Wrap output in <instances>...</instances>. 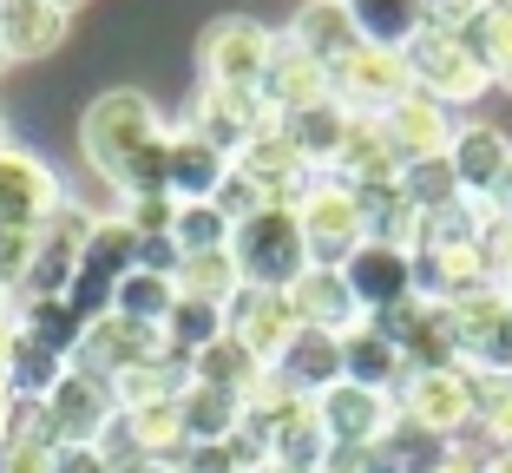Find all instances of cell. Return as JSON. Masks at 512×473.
<instances>
[{
	"instance_id": "cell-1",
	"label": "cell",
	"mask_w": 512,
	"mask_h": 473,
	"mask_svg": "<svg viewBox=\"0 0 512 473\" xmlns=\"http://www.w3.org/2000/svg\"><path fill=\"white\" fill-rule=\"evenodd\" d=\"M165 132V119H158V106H151V92L138 86H112L99 92L86 112H79V158H86V171L99 184H119L125 158L145 145V138Z\"/></svg>"
},
{
	"instance_id": "cell-2",
	"label": "cell",
	"mask_w": 512,
	"mask_h": 473,
	"mask_svg": "<svg viewBox=\"0 0 512 473\" xmlns=\"http://www.w3.org/2000/svg\"><path fill=\"white\" fill-rule=\"evenodd\" d=\"M401 60H407V73H414V92L440 99L447 112H460V106H473V99L493 92V73H486V60L473 53L467 27H447V20H427V27L401 46Z\"/></svg>"
},
{
	"instance_id": "cell-3",
	"label": "cell",
	"mask_w": 512,
	"mask_h": 473,
	"mask_svg": "<svg viewBox=\"0 0 512 473\" xmlns=\"http://www.w3.org/2000/svg\"><path fill=\"white\" fill-rule=\"evenodd\" d=\"M401 408V434H427V441H460L480 428V375L473 368H407L394 388Z\"/></svg>"
},
{
	"instance_id": "cell-4",
	"label": "cell",
	"mask_w": 512,
	"mask_h": 473,
	"mask_svg": "<svg viewBox=\"0 0 512 473\" xmlns=\"http://www.w3.org/2000/svg\"><path fill=\"white\" fill-rule=\"evenodd\" d=\"M230 257H237V276L250 290H289V283L309 270V244H302L296 211L263 204L256 217H243L237 237H230Z\"/></svg>"
},
{
	"instance_id": "cell-5",
	"label": "cell",
	"mask_w": 512,
	"mask_h": 473,
	"mask_svg": "<svg viewBox=\"0 0 512 473\" xmlns=\"http://www.w3.org/2000/svg\"><path fill=\"white\" fill-rule=\"evenodd\" d=\"M283 33H270L256 14H217L211 27L197 33V66H204V86H237V92H263Z\"/></svg>"
},
{
	"instance_id": "cell-6",
	"label": "cell",
	"mask_w": 512,
	"mask_h": 473,
	"mask_svg": "<svg viewBox=\"0 0 512 473\" xmlns=\"http://www.w3.org/2000/svg\"><path fill=\"white\" fill-rule=\"evenodd\" d=\"M296 224H302V244H309V263H316V270H342V263L368 244L362 198H355V184H342V178L309 184L302 204H296Z\"/></svg>"
},
{
	"instance_id": "cell-7",
	"label": "cell",
	"mask_w": 512,
	"mask_h": 473,
	"mask_svg": "<svg viewBox=\"0 0 512 473\" xmlns=\"http://www.w3.org/2000/svg\"><path fill=\"white\" fill-rule=\"evenodd\" d=\"M119 428V395L112 382L66 368V382L46 395V441L53 447H106V434Z\"/></svg>"
},
{
	"instance_id": "cell-8",
	"label": "cell",
	"mask_w": 512,
	"mask_h": 473,
	"mask_svg": "<svg viewBox=\"0 0 512 473\" xmlns=\"http://www.w3.org/2000/svg\"><path fill=\"white\" fill-rule=\"evenodd\" d=\"M329 86H335V106L348 119H381V112H394L414 92V73L388 46H355L342 66H329Z\"/></svg>"
},
{
	"instance_id": "cell-9",
	"label": "cell",
	"mask_w": 512,
	"mask_h": 473,
	"mask_svg": "<svg viewBox=\"0 0 512 473\" xmlns=\"http://www.w3.org/2000/svg\"><path fill=\"white\" fill-rule=\"evenodd\" d=\"M381 322V336L401 349V362L407 368H467L460 362V329H453V309L447 303H434V296H407V303H394L388 316H375Z\"/></svg>"
},
{
	"instance_id": "cell-10",
	"label": "cell",
	"mask_w": 512,
	"mask_h": 473,
	"mask_svg": "<svg viewBox=\"0 0 512 473\" xmlns=\"http://www.w3.org/2000/svg\"><path fill=\"white\" fill-rule=\"evenodd\" d=\"M316 414H322V428H329L335 454H368V447L401 434V408H394V395H381V388L335 382L329 395H316Z\"/></svg>"
},
{
	"instance_id": "cell-11",
	"label": "cell",
	"mask_w": 512,
	"mask_h": 473,
	"mask_svg": "<svg viewBox=\"0 0 512 473\" xmlns=\"http://www.w3.org/2000/svg\"><path fill=\"white\" fill-rule=\"evenodd\" d=\"M66 204V184L46 158L0 145V230H46V217Z\"/></svg>"
},
{
	"instance_id": "cell-12",
	"label": "cell",
	"mask_w": 512,
	"mask_h": 473,
	"mask_svg": "<svg viewBox=\"0 0 512 473\" xmlns=\"http://www.w3.org/2000/svg\"><path fill=\"white\" fill-rule=\"evenodd\" d=\"M184 125L191 132H204L217 145V152L237 158L243 145H256L263 132H276V112L263 92H237V86H197L191 112H184Z\"/></svg>"
},
{
	"instance_id": "cell-13",
	"label": "cell",
	"mask_w": 512,
	"mask_h": 473,
	"mask_svg": "<svg viewBox=\"0 0 512 473\" xmlns=\"http://www.w3.org/2000/svg\"><path fill=\"white\" fill-rule=\"evenodd\" d=\"M158 355H165V336H158V329L125 322V316H99V322H86V336H79V349H73V368H86L99 382H119V375L158 362Z\"/></svg>"
},
{
	"instance_id": "cell-14",
	"label": "cell",
	"mask_w": 512,
	"mask_h": 473,
	"mask_svg": "<svg viewBox=\"0 0 512 473\" xmlns=\"http://www.w3.org/2000/svg\"><path fill=\"white\" fill-rule=\"evenodd\" d=\"M224 336L243 342L256 362L270 368L276 355H283V342L296 336V309H289V290H250V283H243V290L224 303Z\"/></svg>"
},
{
	"instance_id": "cell-15",
	"label": "cell",
	"mask_w": 512,
	"mask_h": 473,
	"mask_svg": "<svg viewBox=\"0 0 512 473\" xmlns=\"http://www.w3.org/2000/svg\"><path fill=\"white\" fill-rule=\"evenodd\" d=\"M342 276H348V290H355V303H362V316L375 322V316H388L394 303L414 296V250H394V244H375V237H368V244L342 263Z\"/></svg>"
},
{
	"instance_id": "cell-16",
	"label": "cell",
	"mask_w": 512,
	"mask_h": 473,
	"mask_svg": "<svg viewBox=\"0 0 512 473\" xmlns=\"http://www.w3.org/2000/svg\"><path fill=\"white\" fill-rule=\"evenodd\" d=\"M381 132H388V145L401 152V171H407V165H421V158H447L460 119L440 99H427V92H407L394 112H381Z\"/></svg>"
},
{
	"instance_id": "cell-17",
	"label": "cell",
	"mask_w": 512,
	"mask_h": 473,
	"mask_svg": "<svg viewBox=\"0 0 512 473\" xmlns=\"http://www.w3.org/2000/svg\"><path fill=\"white\" fill-rule=\"evenodd\" d=\"M237 171L256 184V198H263V204H283V211H296L302 191L316 184V171H309L296 152H289V138H283V132H263L256 145H243V152H237Z\"/></svg>"
},
{
	"instance_id": "cell-18",
	"label": "cell",
	"mask_w": 512,
	"mask_h": 473,
	"mask_svg": "<svg viewBox=\"0 0 512 473\" xmlns=\"http://www.w3.org/2000/svg\"><path fill=\"white\" fill-rule=\"evenodd\" d=\"M270 375L283 388H296V395H329L335 382H342V336H329V329H302L296 322V336L283 342V355L270 362Z\"/></svg>"
},
{
	"instance_id": "cell-19",
	"label": "cell",
	"mask_w": 512,
	"mask_h": 473,
	"mask_svg": "<svg viewBox=\"0 0 512 473\" xmlns=\"http://www.w3.org/2000/svg\"><path fill=\"white\" fill-rule=\"evenodd\" d=\"M230 171H237L230 152H217L211 138L191 132V125H171V198L178 204H211Z\"/></svg>"
},
{
	"instance_id": "cell-20",
	"label": "cell",
	"mask_w": 512,
	"mask_h": 473,
	"mask_svg": "<svg viewBox=\"0 0 512 473\" xmlns=\"http://www.w3.org/2000/svg\"><path fill=\"white\" fill-rule=\"evenodd\" d=\"M289 309H296L302 329H329V336H348L355 322H368L362 303H355V290H348V276L342 270H316V263L289 283Z\"/></svg>"
},
{
	"instance_id": "cell-21",
	"label": "cell",
	"mask_w": 512,
	"mask_h": 473,
	"mask_svg": "<svg viewBox=\"0 0 512 473\" xmlns=\"http://www.w3.org/2000/svg\"><path fill=\"white\" fill-rule=\"evenodd\" d=\"M447 165H453V178H460V198L486 204V191L499 184V171L512 165V138L499 132V125H486V119H467L460 132H453V145H447Z\"/></svg>"
},
{
	"instance_id": "cell-22",
	"label": "cell",
	"mask_w": 512,
	"mask_h": 473,
	"mask_svg": "<svg viewBox=\"0 0 512 473\" xmlns=\"http://www.w3.org/2000/svg\"><path fill=\"white\" fill-rule=\"evenodd\" d=\"M263 99H270L276 119H283V112H302V106H322V99H335L329 66L309 60L296 40H283V46H276V60H270V73H263Z\"/></svg>"
},
{
	"instance_id": "cell-23",
	"label": "cell",
	"mask_w": 512,
	"mask_h": 473,
	"mask_svg": "<svg viewBox=\"0 0 512 473\" xmlns=\"http://www.w3.org/2000/svg\"><path fill=\"white\" fill-rule=\"evenodd\" d=\"M276 132L289 138V152L316 171V178H329V171H335V152H342V138H348V112L335 106V99H322V106L283 112V119H276Z\"/></svg>"
},
{
	"instance_id": "cell-24",
	"label": "cell",
	"mask_w": 512,
	"mask_h": 473,
	"mask_svg": "<svg viewBox=\"0 0 512 473\" xmlns=\"http://www.w3.org/2000/svg\"><path fill=\"white\" fill-rule=\"evenodd\" d=\"M329 178L355 184V191H375V184H394V178H401V152L388 145L381 119H348V138H342V152H335V171H329Z\"/></svg>"
},
{
	"instance_id": "cell-25",
	"label": "cell",
	"mask_w": 512,
	"mask_h": 473,
	"mask_svg": "<svg viewBox=\"0 0 512 473\" xmlns=\"http://www.w3.org/2000/svg\"><path fill=\"white\" fill-rule=\"evenodd\" d=\"M73 14H60L53 0H0V46L7 60H46L66 40Z\"/></svg>"
},
{
	"instance_id": "cell-26",
	"label": "cell",
	"mask_w": 512,
	"mask_h": 473,
	"mask_svg": "<svg viewBox=\"0 0 512 473\" xmlns=\"http://www.w3.org/2000/svg\"><path fill=\"white\" fill-rule=\"evenodd\" d=\"M283 40H296L302 53H309V60H322V66H342L348 53L362 46V33H355V20H348L342 0H302Z\"/></svg>"
},
{
	"instance_id": "cell-27",
	"label": "cell",
	"mask_w": 512,
	"mask_h": 473,
	"mask_svg": "<svg viewBox=\"0 0 512 473\" xmlns=\"http://www.w3.org/2000/svg\"><path fill=\"white\" fill-rule=\"evenodd\" d=\"M401 375H407V362H401V349L381 336V322H355V329L342 336V382L394 395V388H401Z\"/></svg>"
},
{
	"instance_id": "cell-28",
	"label": "cell",
	"mask_w": 512,
	"mask_h": 473,
	"mask_svg": "<svg viewBox=\"0 0 512 473\" xmlns=\"http://www.w3.org/2000/svg\"><path fill=\"white\" fill-rule=\"evenodd\" d=\"M342 7L362 33V46H388V53H401L427 27V0H342Z\"/></svg>"
},
{
	"instance_id": "cell-29",
	"label": "cell",
	"mask_w": 512,
	"mask_h": 473,
	"mask_svg": "<svg viewBox=\"0 0 512 473\" xmlns=\"http://www.w3.org/2000/svg\"><path fill=\"white\" fill-rule=\"evenodd\" d=\"M66 355H53L46 342H33L27 329H14V342H7V362H0V375H7V388L14 395H27V401H46L53 388L66 382Z\"/></svg>"
},
{
	"instance_id": "cell-30",
	"label": "cell",
	"mask_w": 512,
	"mask_h": 473,
	"mask_svg": "<svg viewBox=\"0 0 512 473\" xmlns=\"http://www.w3.org/2000/svg\"><path fill=\"white\" fill-rule=\"evenodd\" d=\"M178 421H184V441L204 447V441H230L243 421V401L224 395V388H204V382H184L178 388Z\"/></svg>"
},
{
	"instance_id": "cell-31",
	"label": "cell",
	"mask_w": 512,
	"mask_h": 473,
	"mask_svg": "<svg viewBox=\"0 0 512 473\" xmlns=\"http://www.w3.org/2000/svg\"><path fill=\"white\" fill-rule=\"evenodd\" d=\"M263 375H270V368L256 362V355L243 349V342H230V336H217L204 355H191V382H204V388H224V395H237V401H250Z\"/></svg>"
},
{
	"instance_id": "cell-32",
	"label": "cell",
	"mask_w": 512,
	"mask_h": 473,
	"mask_svg": "<svg viewBox=\"0 0 512 473\" xmlns=\"http://www.w3.org/2000/svg\"><path fill=\"white\" fill-rule=\"evenodd\" d=\"M165 355L171 362H184L191 368V355H204L217 336H224V303H197V296H178V309L165 316Z\"/></svg>"
},
{
	"instance_id": "cell-33",
	"label": "cell",
	"mask_w": 512,
	"mask_h": 473,
	"mask_svg": "<svg viewBox=\"0 0 512 473\" xmlns=\"http://www.w3.org/2000/svg\"><path fill=\"white\" fill-rule=\"evenodd\" d=\"M14 322L33 342H46L53 355H66V362H73L79 336H86V322L66 309V296H14Z\"/></svg>"
},
{
	"instance_id": "cell-34",
	"label": "cell",
	"mask_w": 512,
	"mask_h": 473,
	"mask_svg": "<svg viewBox=\"0 0 512 473\" xmlns=\"http://www.w3.org/2000/svg\"><path fill=\"white\" fill-rule=\"evenodd\" d=\"M178 309V276H151V270H132L119 276V296H112V316L125 322H145V329H165V316Z\"/></svg>"
},
{
	"instance_id": "cell-35",
	"label": "cell",
	"mask_w": 512,
	"mask_h": 473,
	"mask_svg": "<svg viewBox=\"0 0 512 473\" xmlns=\"http://www.w3.org/2000/svg\"><path fill=\"white\" fill-rule=\"evenodd\" d=\"M119 204H138V198H171V125L158 138H145L132 158H125V171H119Z\"/></svg>"
},
{
	"instance_id": "cell-36",
	"label": "cell",
	"mask_w": 512,
	"mask_h": 473,
	"mask_svg": "<svg viewBox=\"0 0 512 473\" xmlns=\"http://www.w3.org/2000/svg\"><path fill=\"white\" fill-rule=\"evenodd\" d=\"M86 270H99V276H112V283H119V276H132L138 270V230L125 224L119 211H106L99 217V224H92V237H86Z\"/></svg>"
},
{
	"instance_id": "cell-37",
	"label": "cell",
	"mask_w": 512,
	"mask_h": 473,
	"mask_svg": "<svg viewBox=\"0 0 512 473\" xmlns=\"http://www.w3.org/2000/svg\"><path fill=\"white\" fill-rule=\"evenodd\" d=\"M243 290L237 257L230 250H204V257H184L178 263V296H197V303H230Z\"/></svg>"
},
{
	"instance_id": "cell-38",
	"label": "cell",
	"mask_w": 512,
	"mask_h": 473,
	"mask_svg": "<svg viewBox=\"0 0 512 473\" xmlns=\"http://www.w3.org/2000/svg\"><path fill=\"white\" fill-rule=\"evenodd\" d=\"M237 224H230L217 204H178V224H171V244L178 257H204V250H230Z\"/></svg>"
},
{
	"instance_id": "cell-39",
	"label": "cell",
	"mask_w": 512,
	"mask_h": 473,
	"mask_svg": "<svg viewBox=\"0 0 512 473\" xmlns=\"http://www.w3.org/2000/svg\"><path fill=\"white\" fill-rule=\"evenodd\" d=\"M394 184H401V198L414 204L421 217L447 211V204L460 198V178H453V165H447V158H421V165H407V171H401Z\"/></svg>"
},
{
	"instance_id": "cell-40",
	"label": "cell",
	"mask_w": 512,
	"mask_h": 473,
	"mask_svg": "<svg viewBox=\"0 0 512 473\" xmlns=\"http://www.w3.org/2000/svg\"><path fill=\"white\" fill-rule=\"evenodd\" d=\"M467 40H473V53L486 60L493 86H506V79H512V14L499 7V0H493V7H486V14L467 27Z\"/></svg>"
},
{
	"instance_id": "cell-41",
	"label": "cell",
	"mask_w": 512,
	"mask_h": 473,
	"mask_svg": "<svg viewBox=\"0 0 512 473\" xmlns=\"http://www.w3.org/2000/svg\"><path fill=\"white\" fill-rule=\"evenodd\" d=\"M33 257H40V230H0V290L7 296L27 290Z\"/></svg>"
},
{
	"instance_id": "cell-42",
	"label": "cell",
	"mask_w": 512,
	"mask_h": 473,
	"mask_svg": "<svg viewBox=\"0 0 512 473\" xmlns=\"http://www.w3.org/2000/svg\"><path fill=\"white\" fill-rule=\"evenodd\" d=\"M112 296H119V283H112V276H99V270H86V263H79L73 283H66V309H73L79 322L112 316Z\"/></svg>"
},
{
	"instance_id": "cell-43",
	"label": "cell",
	"mask_w": 512,
	"mask_h": 473,
	"mask_svg": "<svg viewBox=\"0 0 512 473\" xmlns=\"http://www.w3.org/2000/svg\"><path fill=\"white\" fill-rule=\"evenodd\" d=\"M119 217L138 230V237H171V224H178V198H138V204H119Z\"/></svg>"
},
{
	"instance_id": "cell-44",
	"label": "cell",
	"mask_w": 512,
	"mask_h": 473,
	"mask_svg": "<svg viewBox=\"0 0 512 473\" xmlns=\"http://www.w3.org/2000/svg\"><path fill=\"white\" fill-rule=\"evenodd\" d=\"M0 473H53V441H40V434L0 441Z\"/></svg>"
},
{
	"instance_id": "cell-45",
	"label": "cell",
	"mask_w": 512,
	"mask_h": 473,
	"mask_svg": "<svg viewBox=\"0 0 512 473\" xmlns=\"http://www.w3.org/2000/svg\"><path fill=\"white\" fill-rule=\"evenodd\" d=\"M178 473H243L230 441H204V447H184L178 454Z\"/></svg>"
},
{
	"instance_id": "cell-46",
	"label": "cell",
	"mask_w": 512,
	"mask_h": 473,
	"mask_svg": "<svg viewBox=\"0 0 512 473\" xmlns=\"http://www.w3.org/2000/svg\"><path fill=\"white\" fill-rule=\"evenodd\" d=\"M53 473H119L106 447H53Z\"/></svg>"
},
{
	"instance_id": "cell-47",
	"label": "cell",
	"mask_w": 512,
	"mask_h": 473,
	"mask_svg": "<svg viewBox=\"0 0 512 473\" xmlns=\"http://www.w3.org/2000/svg\"><path fill=\"white\" fill-rule=\"evenodd\" d=\"M178 244L171 237H138V270H151V276H178Z\"/></svg>"
},
{
	"instance_id": "cell-48",
	"label": "cell",
	"mask_w": 512,
	"mask_h": 473,
	"mask_svg": "<svg viewBox=\"0 0 512 473\" xmlns=\"http://www.w3.org/2000/svg\"><path fill=\"white\" fill-rule=\"evenodd\" d=\"M493 0H427V20H447V27H473Z\"/></svg>"
},
{
	"instance_id": "cell-49",
	"label": "cell",
	"mask_w": 512,
	"mask_h": 473,
	"mask_svg": "<svg viewBox=\"0 0 512 473\" xmlns=\"http://www.w3.org/2000/svg\"><path fill=\"white\" fill-rule=\"evenodd\" d=\"M486 211H493V224H512V165L499 171V184L486 191Z\"/></svg>"
},
{
	"instance_id": "cell-50",
	"label": "cell",
	"mask_w": 512,
	"mask_h": 473,
	"mask_svg": "<svg viewBox=\"0 0 512 473\" xmlns=\"http://www.w3.org/2000/svg\"><path fill=\"white\" fill-rule=\"evenodd\" d=\"M119 473H178V460H145L138 454V460H119Z\"/></svg>"
},
{
	"instance_id": "cell-51",
	"label": "cell",
	"mask_w": 512,
	"mask_h": 473,
	"mask_svg": "<svg viewBox=\"0 0 512 473\" xmlns=\"http://www.w3.org/2000/svg\"><path fill=\"white\" fill-rule=\"evenodd\" d=\"M322 473H375V467H368V454H335Z\"/></svg>"
},
{
	"instance_id": "cell-52",
	"label": "cell",
	"mask_w": 512,
	"mask_h": 473,
	"mask_svg": "<svg viewBox=\"0 0 512 473\" xmlns=\"http://www.w3.org/2000/svg\"><path fill=\"white\" fill-rule=\"evenodd\" d=\"M14 329H20V322H14V296H7V303H0V362H7V342H14Z\"/></svg>"
},
{
	"instance_id": "cell-53",
	"label": "cell",
	"mask_w": 512,
	"mask_h": 473,
	"mask_svg": "<svg viewBox=\"0 0 512 473\" xmlns=\"http://www.w3.org/2000/svg\"><path fill=\"white\" fill-rule=\"evenodd\" d=\"M7 414H14V388H7V375H0V441H7Z\"/></svg>"
},
{
	"instance_id": "cell-54",
	"label": "cell",
	"mask_w": 512,
	"mask_h": 473,
	"mask_svg": "<svg viewBox=\"0 0 512 473\" xmlns=\"http://www.w3.org/2000/svg\"><path fill=\"white\" fill-rule=\"evenodd\" d=\"M486 473H512V447H493V454H486Z\"/></svg>"
},
{
	"instance_id": "cell-55",
	"label": "cell",
	"mask_w": 512,
	"mask_h": 473,
	"mask_svg": "<svg viewBox=\"0 0 512 473\" xmlns=\"http://www.w3.org/2000/svg\"><path fill=\"white\" fill-rule=\"evenodd\" d=\"M53 7H60V14H79V7H86V0H53Z\"/></svg>"
},
{
	"instance_id": "cell-56",
	"label": "cell",
	"mask_w": 512,
	"mask_h": 473,
	"mask_svg": "<svg viewBox=\"0 0 512 473\" xmlns=\"http://www.w3.org/2000/svg\"><path fill=\"white\" fill-rule=\"evenodd\" d=\"M256 473H289V467H276V460H270V467H256Z\"/></svg>"
},
{
	"instance_id": "cell-57",
	"label": "cell",
	"mask_w": 512,
	"mask_h": 473,
	"mask_svg": "<svg viewBox=\"0 0 512 473\" xmlns=\"http://www.w3.org/2000/svg\"><path fill=\"white\" fill-rule=\"evenodd\" d=\"M7 66H14V60H7V46H0V73H7Z\"/></svg>"
},
{
	"instance_id": "cell-58",
	"label": "cell",
	"mask_w": 512,
	"mask_h": 473,
	"mask_svg": "<svg viewBox=\"0 0 512 473\" xmlns=\"http://www.w3.org/2000/svg\"><path fill=\"white\" fill-rule=\"evenodd\" d=\"M0 145H7V119H0Z\"/></svg>"
},
{
	"instance_id": "cell-59",
	"label": "cell",
	"mask_w": 512,
	"mask_h": 473,
	"mask_svg": "<svg viewBox=\"0 0 512 473\" xmlns=\"http://www.w3.org/2000/svg\"><path fill=\"white\" fill-rule=\"evenodd\" d=\"M499 7H506V14H512V0H499Z\"/></svg>"
},
{
	"instance_id": "cell-60",
	"label": "cell",
	"mask_w": 512,
	"mask_h": 473,
	"mask_svg": "<svg viewBox=\"0 0 512 473\" xmlns=\"http://www.w3.org/2000/svg\"><path fill=\"white\" fill-rule=\"evenodd\" d=\"M0 303H7V290H0Z\"/></svg>"
}]
</instances>
